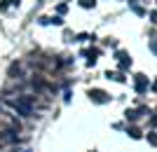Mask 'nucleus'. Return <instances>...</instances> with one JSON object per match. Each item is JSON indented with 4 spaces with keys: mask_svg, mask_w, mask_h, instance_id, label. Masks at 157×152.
<instances>
[{
    "mask_svg": "<svg viewBox=\"0 0 157 152\" xmlns=\"http://www.w3.org/2000/svg\"><path fill=\"white\" fill-rule=\"evenodd\" d=\"M148 89V80L143 75H136V91H145Z\"/></svg>",
    "mask_w": 157,
    "mask_h": 152,
    "instance_id": "20e7f679",
    "label": "nucleus"
},
{
    "mask_svg": "<svg viewBox=\"0 0 157 152\" xmlns=\"http://www.w3.org/2000/svg\"><path fill=\"white\" fill-rule=\"evenodd\" d=\"M150 21H152V24H157V12H150Z\"/></svg>",
    "mask_w": 157,
    "mask_h": 152,
    "instance_id": "1a4fd4ad",
    "label": "nucleus"
},
{
    "mask_svg": "<svg viewBox=\"0 0 157 152\" xmlns=\"http://www.w3.org/2000/svg\"><path fill=\"white\" fill-rule=\"evenodd\" d=\"M80 5L85 7V9H89V7H94V5H96V0H80Z\"/></svg>",
    "mask_w": 157,
    "mask_h": 152,
    "instance_id": "423d86ee",
    "label": "nucleus"
},
{
    "mask_svg": "<svg viewBox=\"0 0 157 152\" xmlns=\"http://www.w3.org/2000/svg\"><path fill=\"white\" fill-rule=\"evenodd\" d=\"M105 77H108V80H117V82H124V77H122V75H120V73H110V70H108V73H105Z\"/></svg>",
    "mask_w": 157,
    "mask_h": 152,
    "instance_id": "39448f33",
    "label": "nucleus"
},
{
    "mask_svg": "<svg viewBox=\"0 0 157 152\" xmlns=\"http://www.w3.org/2000/svg\"><path fill=\"white\" fill-rule=\"evenodd\" d=\"M89 96H92V101H96V103H108V94L105 91H98V89H92V91H89Z\"/></svg>",
    "mask_w": 157,
    "mask_h": 152,
    "instance_id": "f03ea898",
    "label": "nucleus"
},
{
    "mask_svg": "<svg viewBox=\"0 0 157 152\" xmlns=\"http://www.w3.org/2000/svg\"><path fill=\"white\" fill-rule=\"evenodd\" d=\"M148 140H150V145H157V133H148Z\"/></svg>",
    "mask_w": 157,
    "mask_h": 152,
    "instance_id": "0eeeda50",
    "label": "nucleus"
},
{
    "mask_svg": "<svg viewBox=\"0 0 157 152\" xmlns=\"http://www.w3.org/2000/svg\"><path fill=\"white\" fill-rule=\"evenodd\" d=\"M152 52H157V42H152Z\"/></svg>",
    "mask_w": 157,
    "mask_h": 152,
    "instance_id": "9d476101",
    "label": "nucleus"
},
{
    "mask_svg": "<svg viewBox=\"0 0 157 152\" xmlns=\"http://www.w3.org/2000/svg\"><path fill=\"white\" fill-rule=\"evenodd\" d=\"M10 106L17 110L19 115H24V117H31L33 115V106L28 98H17V101H10Z\"/></svg>",
    "mask_w": 157,
    "mask_h": 152,
    "instance_id": "f257e3e1",
    "label": "nucleus"
},
{
    "mask_svg": "<svg viewBox=\"0 0 157 152\" xmlns=\"http://www.w3.org/2000/svg\"><path fill=\"white\" fill-rule=\"evenodd\" d=\"M66 9H68V7H66V5H63V2H61V5H59V7H56V12H59V14H66Z\"/></svg>",
    "mask_w": 157,
    "mask_h": 152,
    "instance_id": "6e6552de",
    "label": "nucleus"
},
{
    "mask_svg": "<svg viewBox=\"0 0 157 152\" xmlns=\"http://www.w3.org/2000/svg\"><path fill=\"white\" fill-rule=\"evenodd\" d=\"M117 61H120V68H122V70H127V68L131 66V59L127 56L124 52H117Z\"/></svg>",
    "mask_w": 157,
    "mask_h": 152,
    "instance_id": "7ed1b4c3",
    "label": "nucleus"
}]
</instances>
